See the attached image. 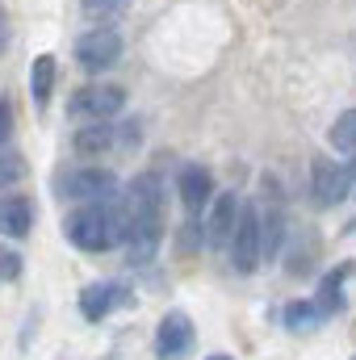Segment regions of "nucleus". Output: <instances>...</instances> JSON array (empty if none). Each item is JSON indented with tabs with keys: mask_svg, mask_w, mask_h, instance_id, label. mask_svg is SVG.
<instances>
[{
	"mask_svg": "<svg viewBox=\"0 0 356 360\" xmlns=\"http://www.w3.org/2000/svg\"><path fill=\"white\" fill-rule=\"evenodd\" d=\"M21 176H25V164H21L17 155H0V188H8V184H17Z\"/></svg>",
	"mask_w": 356,
	"mask_h": 360,
	"instance_id": "obj_19",
	"label": "nucleus"
},
{
	"mask_svg": "<svg viewBox=\"0 0 356 360\" xmlns=\"http://www.w3.org/2000/svg\"><path fill=\"white\" fill-rule=\"evenodd\" d=\"M348 193H352V197H356V168H352V172H348Z\"/></svg>",
	"mask_w": 356,
	"mask_h": 360,
	"instance_id": "obj_22",
	"label": "nucleus"
},
{
	"mask_svg": "<svg viewBox=\"0 0 356 360\" xmlns=\"http://www.w3.org/2000/svg\"><path fill=\"white\" fill-rule=\"evenodd\" d=\"M122 34L117 30H109V25H96L89 34H80L76 38V63L84 68V72H109V68H117V59H122Z\"/></svg>",
	"mask_w": 356,
	"mask_h": 360,
	"instance_id": "obj_5",
	"label": "nucleus"
},
{
	"mask_svg": "<svg viewBox=\"0 0 356 360\" xmlns=\"http://www.w3.org/2000/svg\"><path fill=\"white\" fill-rule=\"evenodd\" d=\"M177 188H180V201H184L189 218H197V214L214 201V176H210V168H201V164H180Z\"/></svg>",
	"mask_w": 356,
	"mask_h": 360,
	"instance_id": "obj_10",
	"label": "nucleus"
},
{
	"mask_svg": "<svg viewBox=\"0 0 356 360\" xmlns=\"http://www.w3.org/2000/svg\"><path fill=\"white\" fill-rule=\"evenodd\" d=\"M113 143H130V130L126 134H117L113 130V122H89V126H80V134H76V155H105Z\"/></svg>",
	"mask_w": 356,
	"mask_h": 360,
	"instance_id": "obj_13",
	"label": "nucleus"
},
{
	"mask_svg": "<svg viewBox=\"0 0 356 360\" xmlns=\"http://www.w3.org/2000/svg\"><path fill=\"white\" fill-rule=\"evenodd\" d=\"M17 272H21V256L0 243V281H17Z\"/></svg>",
	"mask_w": 356,
	"mask_h": 360,
	"instance_id": "obj_20",
	"label": "nucleus"
},
{
	"mask_svg": "<svg viewBox=\"0 0 356 360\" xmlns=\"http://www.w3.org/2000/svg\"><path fill=\"white\" fill-rule=\"evenodd\" d=\"M126 109V92L117 84H89V89H76V96L68 101V117L89 126V122H113L117 113Z\"/></svg>",
	"mask_w": 356,
	"mask_h": 360,
	"instance_id": "obj_3",
	"label": "nucleus"
},
{
	"mask_svg": "<svg viewBox=\"0 0 356 360\" xmlns=\"http://www.w3.org/2000/svg\"><path fill=\"white\" fill-rule=\"evenodd\" d=\"M210 360H231V356H210Z\"/></svg>",
	"mask_w": 356,
	"mask_h": 360,
	"instance_id": "obj_24",
	"label": "nucleus"
},
{
	"mask_svg": "<svg viewBox=\"0 0 356 360\" xmlns=\"http://www.w3.org/2000/svg\"><path fill=\"white\" fill-rule=\"evenodd\" d=\"M63 235L80 248V252H109L122 243V214L113 201H89L76 205L63 218Z\"/></svg>",
	"mask_w": 356,
	"mask_h": 360,
	"instance_id": "obj_2",
	"label": "nucleus"
},
{
	"mask_svg": "<svg viewBox=\"0 0 356 360\" xmlns=\"http://www.w3.org/2000/svg\"><path fill=\"white\" fill-rule=\"evenodd\" d=\"M117 214H122V243L130 264H151V256L160 252V235H164V188L155 172L134 176L126 188H117Z\"/></svg>",
	"mask_w": 356,
	"mask_h": 360,
	"instance_id": "obj_1",
	"label": "nucleus"
},
{
	"mask_svg": "<svg viewBox=\"0 0 356 360\" xmlns=\"http://www.w3.org/2000/svg\"><path fill=\"white\" fill-rule=\"evenodd\" d=\"M310 197H314L319 210L340 205V201L348 197V168L336 164V160H327V155L314 160V168H310Z\"/></svg>",
	"mask_w": 356,
	"mask_h": 360,
	"instance_id": "obj_7",
	"label": "nucleus"
},
{
	"mask_svg": "<svg viewBox=\"0 0 356 360\" xmlns=\"http://www.w3.org/2000/svg\"><path fill=\"white\" fill-rule=\"evenodd\" d=\"M34 231V201L30 197H0V235L25 239Z\"/></svg>",
	"mask_w": 356,
	"mask_h": 360,
	"instance_id": "obj_12",
	"label": "nucleus"
},
{
	"mask_svg": "<svg viewBox=\"0 0 356 360\" xmlns=\"http://www.w3.org/2000/svg\"><path fill=\"white\" fill-rule=\"evenodd\" d=\"M235 218H239V197H235V193L214 197V210H210V218H205V243H210L214 252H227V248H231Z\"/></svg>",
	"mask_w": 356,
	"mask_h": 360,
	"instance_id": "obj_11",
	"label": "nucleus"
},
{
	"mask_svg": "<svg viewBox=\"0 0 356 360\" xmlns=\"http://www.w3.org/2000/svg\"><path fill=\"white\" fill-rule=\"evenodd\" d=\"M285 323L293 327V331H310V327H319V323H327V314L314 306V302H293L289 310H285Z\"/></svg>",
	"mask_w": 356,
	"mask_h": 360,
	"instance_id": "obj_17",
	"label": "nucleus"
},
{
	"mask_svg": "<svg viewBox=\"0 0 356 360\" xmlns=\"http://www.w3.org/2000/svg\"><path fill=\"white\" fill-rule=\"evenodd\" d=\"M8 134H13V105L8 96H0V147L8 143Z\"/></svg>",
	"mask_w": 356,
	"mask_h": 360,
	"instance_id": "obj_21",
	"label": "nucleus"
},
{
	"mask_svg": "<svg viewBox=\"0 0 356 360\" xmlns=\"http://www.w3.org/2000/svg\"><path fill=\"white\" fill-rule=\"evenodd\" d=\"M134 297H130V289H122L117 281H92L80 289V314L89 319V323H101L109 310H117V306H130Z\"/></svg>",
	"mask_w": 356,
	"mask_h": 360,
	"instance_id": "obj_9",
	"label": "nucleus"
},
{
	"mask_svg": "<svg viewBox=\"0 0 356 360\" xmlns=\"http://www.w3.org/2000/svg\"><path fill=\"white\" fill-rule=\"evenodd\" d=\"M231 260L239 272H256L260 269V214H256V201L239 205V218H235V235H231Z\"/></svg>",
	"mask_w": 356,
	"mask_h": 360,
	"instance_id": "obj_6",
	"label": "nucleus"
},
{
	"mask_svg": "<svg viewBox=\"0 0 356 360\" xmlns=\"http://www.w3.org/2000/svg\"><path fill=\"white\" fill-rule=\"evenodd\" d=\"M59 197L63 201H113L117 197V176L105 172V168H72L59 176Z\"/></svg>",
	"mask_w": 356,
	"mask_h": 360,
	"instance_id": "obj_4",
	"label": "nucleus"
},
{
	"mask_svg": "<svg viewBox=\"0 0 356 360\" xmlns=\"http://www.w3.org/2000/svg\"><path fill=\"white\" fill-rule=\"evenodd\" d=\"M193 340H197V331H193V323H189V314H164L160 319V331H155V356L160 360H184L193 352Z\"/></svg>",
	"mask_w": 356,
	"mask_h": 360,
	"instance_id": "obj_8",
	"label": "nucleus"
},
{
	"mask_svg": "<svg viewBox=\"0 0 356 360\" xmlns=\"http://www.w3.org/2000/svg\"><path fill=\"white\" fill-rule=\"evenodd\" d=\"M256 214H260V260H272L281 248V235H285V210L276 201H268V205L256 201Z\"/></svg>",
	"mask_w": 356,
	"mask_h": 360,
	"instance_id": "obj_14",
	"label": "nucleus"
},
{
	"mask_svg": "<svg viewBox=\"0 0 356 360\" xmlns=\"http://www.w3.org/2000/svg\"><path fill=\"white\" fill-rule=\"evenodd\" d=\"M30 92H34L38 109L51 105V92H55V55H38L34 59V68H30Z\"/></svg>",
	"mask_w": 356,
	"mask_h": 360,
	"instance_id": "obj_15",
	"label": "nucleus"
},
{
	"mask_svg": "<svg viewBox=\"0 0 356 360\" xmlns=\"http://www.w3.org/2000/svg\"><path fill=\"white\" fill-rule=\"evenodd\" d=\"M80 4H84V13H92V17H117V13L130 8V0H80Z\"/></svg>",
	"mask_w": 356,
	"mask_h": 360,
	"instance_id": "obj_18",
	"label": "nucleus"
},
{
	"mask_svg": "<svg viewBox=\"0 0 356 360\" xmlns=\"http://www.w3.org/2000/svg\"><path fill=\"white\" fill-rule=\"evenodd\" d=\"M331 147L336 151H356V109H344L336 122H331Z\"/></svg>",
	"mask_w": 356,
	"mask_h": 360,
	"instance_id": "obj_16",
	"label": "nucleus"
},
{
	"mask_svg": "<svg viewBox=\"0 0 356 360\" xmlns=\"http://www.w3.org/2000/svg\"><path fill=\"white\" fill-rule=\"evenodd\" d=\"M4 42H8V30H4V25H0V51H4Z\"/></svg>",
	"mask_w": 356,
	"mask_h": 360,
	"instance_id": "obj_23",
	"label": "nucleus"
}]
</instances>
